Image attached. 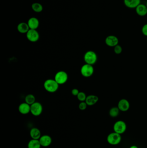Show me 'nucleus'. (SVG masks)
I'll return each instance as SVG.
<instances>
[{"mask_svg": "<svg viewBox=\"0 0 147 148\" xmlns=\"http://www.w3.org/2000/svg\"><path fill=\"white\" fill-rule=\"evenodd\" d=\"M59 84L54 79H48L46 80L44 83L45 90L49 93H54L58 89Z\"/></svg>", "mask_w": 147, "mask_h": 148, "instance_id": "1", "label": "nucleus"}, {"mask_svg": "<svg viewBox=\"0 0 147 148\" xmlns=\"http://www.w3.org/2000/svg\"><path fill=\"white\" fill-rule=\"evenodd\" d=\"M84 60L86 64L93 66L96 64L97 61L98 56L97 54L93 51H87L85 54L84 56Z\"/></svg>", "mask_w": 147, "mask_h": 148, "instance_id": "2", "label": "nucleus"}, {"mask_svg": "<svg viewBox=\"0 0 147 148\" xmlns=\"http://www.w3.org/2000/svg\"><path fill=\"white\" fill-rule=\"evenodd\" d=\"M121 135L114 132L109 134L107 136V141L108 143L113 146L118 145L121 143Z\"/></svg>", "mask_w": 147, "mask_h": 148, "instance_id": "3", "label": "nucleus"}, {"mask_svg": "<svg viewBox=\"0 0 147 148\" xmlns=\"http://www.w3.org/2000/svg\"><path fill=\"white\" fill-rule=\"evenodd\" d=\"M127 129V125L125 122L123 121H118L116 122L113 126L114 132L119 134H124Z\"/></svg>", "mask_w": 147, "mask_h": 148, "instance_id": "4", "label": "nucleus"}, {"mask_svg": "<svg viewBox=\"0 0 147 148\" xmlns=\"http://www.w3.org/2000/svg\"><path fill=\"white\" fill-rule=\"evenodd\" d=\"M94 72V69L92 65L86 63L81 67V75L84 77H90L93 75Z\"/></svg>", "mask_w": 147, "mask_h": 148, "instance_id": "5", "label": "nucleus"}, {"mask_svg": "<svg viewBox=\"0 0 147 148\" xmlns=\"http://www.w3.org/2000/svg\"><path fill=\"white\" fill-rule=\"evenodd\" d=\"M68 78L67 73L64 71H59L55 74L54 76V80L59 84H63L65 83Z\"/></svg>", "mask_w": 147, "mask_h": 148, "instance_id": "6", "label": "nucleus"}, {"mask_svg": "<svg viewBox=\"0 0 147 148\" xmlns=\"http://www.w3.org/2000/svg\"><path fill=\"white\" fill-rule=\"evenodd\" d=\"M43 111V107L40 103L35 102L31 105L30 112L34 116H39Z\"/></svg>", "mask_w": 147, "mask_h": 148, "instance_id": "7", "label": "nucleus"}, {"mask_svg": "<svg viewBox=\"0 0 147 148\" xmlns=\"http://www.w3.org/2000/svg\"><path fill=\"white\" fill-rule=\"evenodd\" d=\"M26 34L28 40L31 42H36L39 39V34L36 29H30Z\"/></svg>", "mask_w": 147, "mask_h": 148, "instance_id": "8", "label": "nucleus"}, {"mask_svg": "<svg viewBox=\"0 0 147 148\" xmlns=\"http://www.w3.org/2000/svg\"><path fill=\"white\" fill-rule=\"evenodd\" d=\"M105 43L107 46L111 47H114L119 43V39L115 36L110 35L106 37Z\"/></svg>", "mask_w": 147, "mask_h": 148, "instance_id": "9", "label": "nucleus"}, {"mask_svg": "<svg viewBox=\"0 0 147 148\" xmlns=\"http://www.w3.org/2000/svg\"><path fill=\"white\" fill-rule=\"evenodd\" d=\"M117 107L120 111L126 112L129 109L130 103L127 99H122L118 102Z\"/></svg>", "mask_w": 147, "mask_h": 148, "instance_id": "10", "label": "nucleus"}, {"mask_svg": "<svg viewBox=\"0 0 147 148\" xmlns=\"http://www.w3.org/2000/svg\"><path fill=\"white\" fill-rule=\"evenodd\" d=\"M41 147H49L52 143V138L50 136L47 135H44L41 136L39 139Z\"/></svg>", "mask_w": 147, "mask_h": 148, "instance_id": "11", "label": "nucleus"}, {"mask_svg": "<svg viewBox=\"0 0 147 148\" xmlns=\"http://www.w3.org/2000/svg\"><path fill=\"white\" fill-rule=\"evenodd\" d=\"M31 105L26 102L22 103L20 104L18 107V110L20 114L23 115L27 114L30 112Z\"/></svg>", "mask_w": 147, "mask_h": 148, "instance_id": "12", "label": "nucleus"}, {"mask_svg": "<svg viewBox=\"0 0 147 148\" xmlns=\"http://www.w3.org/2000/svg\"><path fill=\"white\" fill-rule=\"evenodd\" d=\"M135 9L136 14L140 16H145L147 14V8L145 4L140 3Z\"/></svg>", "mask_w": 147, "mask_h": 148, "instance_id": "13", "label": "nucleus"}, {"mask_svg": "<svg viewBox=\"0 0 147 148\" xmlns=\"http://www.w3.org/2000/svg\"><path fill=\"white\" fill-rule=\"evenodd\" d=\"M27 23L30 29H36L39 27V21L37 18L33 17L28 20Z\"/></svg>", "mask_w": 147, "mask_h": 148, "instance_id": "14", "label": "nucleus"}, {"mask_svg": "<svg viewBox=\"0 0 147 148\" xmlns=\"http://www.w3.org/2000/svg\"><path fill=\"white\" fill-rule=\"evenodd\" d=\"M124 3L127 8H135L141 3V0H124Z\"/></svg>", "mask_w": 147, "mask_h": 148, "instance_id": "15", "label": "nucleus"}, {"mask_svg": "<svg viewBox=\"0 0 147 148\" xmlns=\"http://www.w3.org/2000/svg\"><path fill=\"white\" fill-rule=\"evenodd\" d=\"M99 98L95 95H89L86 97L85 102L88 106H93L98 102Z\"/></svg>", "mask_w": 147, "mask_h": 148, "instance_id": "16", "label": "nucleus"}, {"mask_svg": "<svg viewBox=\"0 0 147 148\" xmlns=\"http://www.w3.org/2000/svg\"><path fill=\"white\" fill-rule=\"evenodd\" d=\"M17 30L21 34H26L30 29L27 23L22 22L18 24L17 27Z\"/></svg>", "mask_w": 147, "mask_h": 148, "instance_id": "17", "label": "nucleus"}, {"mask_svg": "<svg viewBox=\"0 0 147 148\" xmlns=\"http://www.w3.org/2000/svg\"><path fill=\"white\" fill-rule=\"evenodd\" d=\"M30 136L32 139L39 140L41 137V133L39 129L34 127L30 131Z\"/></svg>", "mask_w": 147, "mask_h": 148, "instance_id": "18", "label": "nucleus"}, {"mask_svg": "<svg viewBox=\"0 0 147 148\" xmlns=\"http://www.w3.org/2000/svg\"><path fill=\"white\" fill-rule=\"evenodd\" d=\"M41 147L39 140L32 139L28 143V148H41Z\"/></svg>", "mask_w": 147, "mask_h": 148, "instance_id": "19", "label": "nucleus"}, {"mask_svg": "<svg viewBox=\"0 0 147 148\" xmlns=\"http://www.w3.org/2000/svg\"><path fill=\"white\" fill-rule=\"evenodd\" d=\"M120 110L118 107H113L109 110V115L111 117L115 118L117 117L120 114Z\"/></svg>", "mask_w": 147, "mask_h": 148, "instance_id": "20", "label": "nucleus"}, {"mask_svg": "<svg viewBox=\"0 0 147 148\" xmlns=\"http://www.w3.org/2000/svg\"><path fill=\"white\" fill-rule=\"evenodd\" d=\"M25 102L30 105L35 102V97L34 95L32 94H28L25 97Z\"/></svg>", "mask_w": 147, "mask_h": 148, "instance_id": "21", "label": "nucleus"}, {"mask_svg": "<svg viewBox=\"0 0 147 148\" xmlns=\"http://www.w3.org/2000/svg\"><path fill=\"white\" fill-rule=\"evenodd\" d=\"M32 9L35 12L39 13L43 10V7L41 4L39 3H35L32 5Z\"/></svg>", "mask_w": 147, "mask_h": 148, "instance_id": "22", "label": "nucleus"}, {"mask_svg": "<svg viewBox=\"0 0 147 148\" xmlns=\"http://www.w3.org/2000/svg\"><path fill=\"white\" fill-rule=\"evenodd\" d=\"M78 99L81 102L85 101L86 100V94L83 92H79L78 95L77 96Z\"/></svg>", "mask_w": 147, "mask_h": 148, "instance_id": "23", "label": "nucleus"}, {"mask_svg": "<svg viewBox=\"0 0 147 148\" xmlns=\"http://www.w3.org/2000/svg\"><path fill=\"white\" fill-rule=\"evenodd\" d=\"M123 51V49L120 45H117L114 47V52L115 53L119 55Z\"/></svg>", "mask_w": 147, "mask_h": 148, "instance_id": "24", "label": "nucleus"}, {"mask_svg": "<svg viewBox=\"0 0 147 148\" xmlns=\"http://www.w3.org/2000/svg\"><path fill=\"white\" fill-rule=\"evenodd\" d=\"M87 105L85 101L81 102L79 105V108L81 110H84L87 108Z\"/></svg>", "mask_w": 147, "mask_h": 148, "instance_id": "25", "label": "nucleus"}, {"mask_svg": "<svg viewBox=\"0 0 147 148\" xmlns=\"http://www.w3.org/2000/svg\"><path fill=\"white\" fill-rule=\"evenodd\" d=\"M142 32L144 36L147 37V23L143 25L142 28Z\"/></svg>", "mask_w": 147, "mask_h": 148, "instance_id": "26", "label": "nucleus"}, {"mask_svg": "<svg viewBox=\"0 0 147 148\" xmlns=\"http://www.w3.org/2000/svg\"><path fill=\"white\" fill-rule=\"evenodd\" d=\"M79 93V90L77 88H74L72 90L71 93L73 96H77Z\"/></svg>", "mask_w": 147, "mask_h": 148, "instance_id": "27", "label": "nucleus"}, {"mask_svg": "<svg viewBox=\"0 0 147 148\" xmlns=\"http://www.w3.org/2000/svg\"><path fill=\"white\" fill-rule=\"evenodd\" d=\"M129 148H139L138 147H137L136 145H132L131 147H129Z\"/></svg>", "mask_w": 147, "mask_h": 148, "instance_id": "28", "label": "nucleus"}, {"mask_svg": "<svg viewBox=\"0 0 147 148\" xmlns=\"http://www.w3.org/2000/svg\"><path fill=\"white\" fill-rule=\"evenodd\" d=\"M146 7H147V2H146Z\"/></svg>", "mask_w": 147, "mask_h": 148, "instance_id": "29", "label": "nucleus"}, {"mask_svg": "<svg viewBox=\"0 0 147 148\" xmlns=\"http://www.w3.org/2000/svg\"></svg>", "mask_w": 147, "mask_h": 148, "instance_id": "30", "label": "nucleus"}]
</instances>
